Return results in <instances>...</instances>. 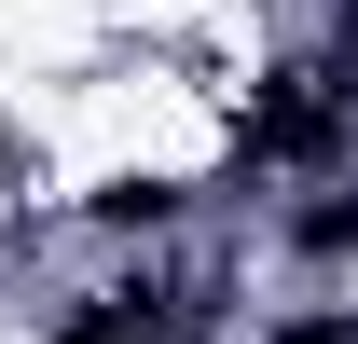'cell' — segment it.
Wrapping results in <instances>:
<instances>
[{"instance_id":"1","label":"cell","mask_w":358,"mask_h":344,"mask_svg":"<svg viewBox=\"0 0 358 344\" xmlns=\"http://www.w3.org/2000/svg\"><path fill=\"white\" fill-rule=\"evenodd\" d=\"M345 96H358V83H317V69H289V83L248 110V152H331V138H345Z\"/></svg>"},{"instance_id":"2","label":"cell","mask_w":358,"mask_h":344,"mask_svg":"<svg viewBox=\"0 0 358 344\" xmlns=\"http://www.w3.org/2000/svg\"><path fill=\"white\" fill-rule=\"evenodd\" d=\"M166 303L179 289H96L83 317H69V344H166Z\"/></svg>"},{"instance_id":"3","label":"cell","mask_w":358,"mask_h":344,"mask_svg":"<svg viewBox=\"0 0 358 344\" xmlns=\"http://www.w3.org/2000/svg\"><path fill=\"white\" fill-rule=\"evenodd\" d=\"M179 207H193L179 179H110V193H96V220H124V234H152V220H179Z\"/></svg>"},{"instance_id":"4","label":"cell","mask_w":358,"mask_h":344,"mask_svg":"<svg viewBox=\"0 0 358 344\" xmlns=\"http://www.w3.org/2000/svg\"><path fill=\"white\" fill-rule=\"evenodd\" d=\"M358 248V193H331V207H303V261H345Z\"/></svg>"},{"instance_id":"5","label":"cell","mask_w":358,"mask_h":344,"mask_svg":"<svg viewBox=\"0 0 358 344\" xmlns=\"http://www.w3.org/2000/svg\"><path fill=\"white\" fill-rule=\"evenodd\" d=\"M275 344H358V317H303V331H275Z\"/></svg>"},{"instance_id":"6","label":"cell","mask_w":358,"mask_h":344,"mask_svg":"<svg viewBox=\"0 0 358 344\" xmlns=\"http://www.w3.org/2000/svg\"><path fill=\"white\" fill-rule=\"evenodd\" d=\"M345 55H358V14H345Z\"/></svg>"}]
</instances>
